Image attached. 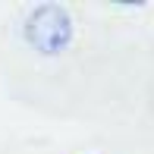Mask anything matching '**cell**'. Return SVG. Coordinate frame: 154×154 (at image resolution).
Returning a JSON list of instances; mask_svg holds the SVG:
<instances>
[{
	"label": "cell",
	"instance_id": "1",
	"mask_svg": "<svg viewBox=\"0 0 154 154\" xmlns=\"http://www.w3.org/2000/svg\"><path fill=\"white\" fill-rule=\"evenodd\" d=\"M72 16L60 3H38L22 25L29 47H35L41 57H60L72 44Z\"/></svg>",
	"mask_w": 154,
	"mask_h": 154
}]
</instances>
